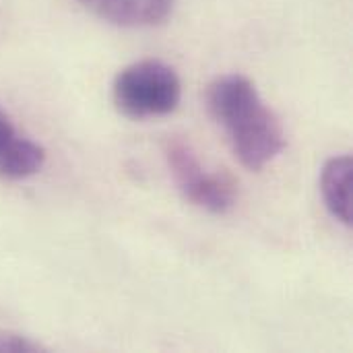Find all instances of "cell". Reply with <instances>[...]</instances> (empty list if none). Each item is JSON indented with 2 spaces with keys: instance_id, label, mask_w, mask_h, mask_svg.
Here are the masks:
<instances>
[{
  "instance_id": "obj_1",
  "label": "cell",
  "mask_w": 353,
  "mask_h": 353,
  "mask_svg": "<svg viewBox=\"0 0 353 353\" xmlns=\"http://www.w3.org/2000/svg\"><path fill=\"white\" fill-rule=\"evenodd\" d=\"M207 105L244 168L261 172L283 153L285 130L250 79L242 74L217 79L209 87Z\"/></svg>"
},
{
  "instance_id": "obj_2",
  "label": "cell",
  "mask_w": 353,
  "mask_h": 353,
  "mask_svg": "<svg viewBox=\"0 0 353 353\" xmlns=\"http://www.w3.org/2000/svg\"><path fill=\"white\" fill-rule=\"evenodd\" d=\"M116 110L132 120L172 114L182 99L178 72L161 60H141L122 68L112 87Z\"/></svg>"
},
{
  "instance_id": "obj_3",
  "label": "cell",
  "mask_w": 353,
  "mask_h": 353,
  "mask_svg": "<svg viewBox=\"0 0 353 353\" xmlns=\"http://www.w3.org/2000/svg\"><path fill=\"white\" fill-rule=\"evenodd\" d=\"M165 161L176 188L194 207L205 209L211 215H225L236 207V184L228 176L207 170L186 141H168Z\"/></svg>"
},
{
  "instance_id": "obj_4",
  "label": "cell",
  "mask_w": 353,
  "mask_h": 353,
  "mask_svg": "<svg viewBox=\"0 0 353 353\" xmlns=\"http://www.w3.org/2000/svg\"><path fill=\"white\" fill-rule=\"evenodd\" d=\"M46 163V149L21 134L8 114L0 108V178L27 180Z\"/></svg>"
},
{
  "instance_id": "obj_5",
  "label": "cell",
  "mask_w": 353,
  "mask_h": 353,
  "mask_svg": "<svg viewBox=\"0 0 353 353\" xmlns=\"http://www.w3.org/2000/svg\"><path fill=\"white\" fill-rule=\"evenodd\" d=\"M99 19L118 27H153L163 23L174 0H77Z\"/></svg>"
},
{
  "instance_id": "obj_6",
  "label": "cell",
  "mask_w": 353,
  "mask_h": 353,
  "mask_svg": "<svg viewBox=\"0 0 353 353\" xmlns=\"http://www.w3.org/2000/svg\"><path fill=\"white\" fill-rule=\"evenodd\" d=\"M353 161L350 155L331 157L321 172V192L329 213L343 225H352Z\"/></svg>"
},
{
  "instance_id": "obj_7",
  "label": "cell",
  "mask_w": 353,
  "mask_h": 353,
  "mask_svg": "<svg viewBox=\"0 0 353 353\" xmlns=\"http://www.w3.org/2000/svg\"><path fill=\"white\" fill-rule=\"evenodd\" d=\"M43 352V347L19 333L0 331V353H35Z\"/></svg>"
}]
</instances>
